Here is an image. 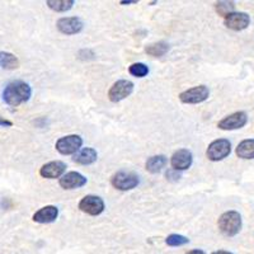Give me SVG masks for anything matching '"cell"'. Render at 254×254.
Returning <instances> with one entry per match:
<instances>
[{
	"mask_svg": "<svg viewBox=\"0 0 254 254\" xmlns=\"http://www.w3.org/2000/svg\"><path fill=\"white\" fill-rule=\"evenodd\" d=\"M128 72L136 78H144L149 74V67L142 63H135L128 67Z\"/></svg>",
	"mask_w": 254,
	"mask_h": 254,
	"instance_id": "cb8c5ba5",
	"label": "cell"
},
{
	"mask_svg": "<svg viewBox=\"0 0 254 254\" xmlns=\"http://www.w3.org/2000/svg\"><path fill=\"white\" fill-rule=\"evenodd\" d=\"M248 122V116L246 112L239 111V112H234L231 115L226 116L221 121H219L217 127L220 130L224 131H231V130H239L242 127H244Z\"/></svg>",
	"mask_w": 254,
	"mask_h": 254,
	"instance_id": "9c48e42d",
	"label": "cell"
},
{
	"mask_svg": "<svg viewBox=\"0 0 254 254\" xmlns=\"http://www.w3.org/2000/svg\"><path fill=\"white\" fill-rule=\"evenodd\" d=\"M65 171H66V164L60 160H55V162H49L42 165L40 168V176L42 178L56 179L61 178L65 174Z\"/></svg>",
	"mask_w": 254,
	"mask_h": 254,
	"instance_id": "4fadbf2b",
	"label": "cell"
},
{
	"mask_svg": "<svg viewBox=\"0 0 254 254\" xmlns=\"http://www.w3.org/2000/svg\"><path fill=\"white\" fill-rule=\"evenodd\" d=\"M215 9L220 15L225 18L230 13L235 12V4L233 1H219V3L215 4Z\"/></svg>",
	"mask_w": 254,
	"mask_h": 254,
	"instance_id": "603a6c76",
	"label": "cell"
},
{
	"mask_svg": "<svg viewBox=\"0 0 254 254\" xmlns=\"http://www.w3.org/2000/svg\"><path fill=\"white\" fill-rule=\"evenodd\" d=\"M188 243H190V239L181 234H171L168 235L167 239H165V244L169 247H182Z\"/></svg>",
	"mask_w": 254,
	"mask_h": 254,
	"instance_id": "7402d4cb",
	"label": "cell"
},
{
	"mask_svg": "<svg viewBox=\"0 0 254 254\" xmlns=\"http://www.w3.org/2000/svg\"><path fill=\"white\" fill-rule=\"evenodd\" d=\"M56 27H58V29L61 33L70 36L76 35V33L81 32L84 24L80 18L78 17H64L58 20Z\"/></svg>",
	"mask_w": 254,
	"mask_h": 254,
	"instance_id": "7c38bea8",
	"label": "cell"
},
{
	"mask_svg": "<svg viewBox=\"0 0 254 254\" xmlns=\"http://www.w3.org/2000/svg\"><path fill=\"white\" fill-rule=\"evenodd\" d=\"M122 5H127V4H137V0H122Z\"/></svg>",
	"mask_w": 254,
	"mask_h": 254,
	"instance_id": "83f0119b",
	"label": "cell"
},
{
	"mask_svg": "<svg viewBox=\"0 0 254 254\" xmlns=\"http://www.w3.org/2000/svg\"><path fill=\"white\" fill-rule=\"evenodd\" d=\"M217 225H219L220 231L224 235H226V237H235L242 230V215L234 210L226 211V212H224L219 217Z\"/></svg>",
	"mask_w": 254,
	"mask_h": 254,
	"instance_id": "7a4b0ae2",
	"label": "cell"
},
{
	"mask_svg": "<svg viewBox=\"0 0 254 254\" xmlns=\"http://www.w3.org/2000/svg\"><path fill=\"white\" fill-rule=\"evenodd\" d=\"M224 24L226 28L233 29V31H243L248 28L251 24V17L244 12H234L230 13L224 18Z\"/></svg>",
	"mask_w": 254,
	"mask_h": 254,
	"instance_id": "8fae6325",
	"label": "cell"
},
{
	"mask_svg": "<svg viewBox=\"0 0 254 254\" xmlns=\"http://www.w3.org/2000/svg\"><path fill=\"white\" fill-rule=\"evenodd\" d=\"M74 4H75L74 0H47L49 8L59 13L67 12V10L72 8Z\"/></svg>",
	"mask_w": 254,
	"mask_h": 254,
	"instance_id": "44dd1931",
	"label": "cell"
},
{
	"mask_svg": "<svg viewBox=\"0 0 254 254\" xmlns=\"http://www.w3.org/2000/svg\"><path fill=\"white\" fill-rule=\"evenodd\" d=\"M168 51H169V45L164 42V41H159V42H155V44L149 45L145 49V52H146L147 55L153 56V58H162Z\"/></svg>",
	"mask_w": 254,
	"mask_h": 254,
	"instance_id": "ffe728a7",
	"label": "cell"
},
{
	"mask_svg": "<svg viewBox=\"0 0 254 254\" xmlns=\"http://www.w3.org/2000/svg\"><path fill=\"white\" fill-rule=\"evenodd\" d=\"M186 254H206V253L203 251H201V249H192V251L187 252Z\"/></svg>",
	"mask_w": 254,
	"mask_h": 254,
	"instance_id": "4316f807",
	"label": "cell"
},
{
	"mask_svg": "<svg viewBox=\"0 0 254 254\" xmlns=\"http://www.w3.org/2000/svg\"><path fill=\"white\" fill-rule=\"evenodd\" d=\"M211 254H233V253H231V252H228V251H216Z\"/></svg>",
	"mask_w": 254,
	"mask_h": 254,
	"instance_id": "f1b7e54d",
	"label": "cell"
},
{
	"mask_svg": "<svg viewBox=\"0 0 254 254\" xmlns=\"http://www.w3.org/2000/svg\"><path fill=\"white\" fill-rule=\"evenodd\" d=\"M231 153V144L226 139H217L208 145L206 150V156L211 162H220L228 158Z\"/></svg>",
	"mask_w": 254,
	"mask_h": 254,
	"instance_id": "277c9868",
	"label": "cell"
},
{
	"mask_svg": "<svg viewBox=\"0 0 254 254\" xmlns=\"http://www.w3.org/2000/svg\"><path fill=\"white\" fill-rule=\"evenodd\" d=\"M0 67L5 70H14L19 67V60L12 52L0 51Z\"/></svg>",
	"mask_w": 254,
	"mask_h": 254,
	"instance_id": "ac0fdd59",
	"label": "cell"
},
{
	"mask_svg": "<svg viewBox=\"0 0 254 254\" xmlns=\"http://www.w3.org/2000/svg\"><path fill=\"white\" fill-rule=\"evenodd\" d=\"M181 178V173L178 171H174V169H169L167 172V179L169 181H178Z\"/></svg>",
	"mask_w": 254,
	"mask_h": 254,
	"instance_id": "d4e9b609",
	"label": "cell"
},
{
	"mask_svg": "<svg viewBox=\"0 0 254 254\" xmlns=\"http://www.w3.org/2000/svg\"><path fill=\"white\" fill-rule=\"evenodd\" d=\"M81 145H83V139L79 135H67L63 136L56 141L55 147L56 150L61 154V155H75L79 150H80Z\"/></svg>",
	"mask_w": 254,
	"mask_h": 254,
	"instance_id": "5b68a950",
	"label": "cell"
},
{
	"mask_svg": "<svg viewBox=\"0 0 254 254\" xmlns=\"http://www.w3.org/2000/svg\"><path fill=\"white\" fill-rule=\"evenodd\" d=\"M59 216V208L56 206H45V207L40 208V210L33 215L32 220L38 224H50L54 222Z\"/></svg>",
	"mask_w": 254,
	"mask_h": 254,
	"instance_id": "9a60e30c",
	"label": "cell"
},
{
	"mask_svg": "<svg viewBox=\"0 0 254 254\" xmlns=\"http://www.w3.org/2000/svg\"><path fill=\"white\" fill-rule=\"evenodd\" d=\"M210 95V90L206 85H197L190 88L179 94V101L186 104H198L205 102Z\"/></svg>",
	"mask_w": 254,
	"mask_h": 254,
	"instance_id": "52a82bcc",
	"label": "cell"
},
{
	"mask_svg": "<svg viewBox=\"0 0 254 254\" xmlns=\"http://www.w3.org/2000/svg\"><path fill=\"white\" fill-rule=\"evenodd\" d=\"M97 159H98V154H97V151L93 147H83L74 155L72 160L76 164L90 165L97 162Z\"/></svg>",
	"mask_w": 254,
	"mask_h": 254,
	"instance_id": "2e32d148",
	"label": "cell"
},
{
	"mask_svg": "<svg viewBox=\"0 0 254 254\" xmlns=\"http://www.w3.org/2000/svg\"><path fill=\"white\" fill-rule=\"evenodd\" d=\"M193 163V155L188 149H179L172 155L171 165L172 169L178 172L187 171Z\"/></svg>",
	"mask_w": 254,
	"mask_h": 254,
	"instance_id": "30bf717a",
	"label": "cell"
},
{
	"mask_svg": "<svg viewBox=\"0 0 254 254\" xmlns=\"http://www.w3.org/2000/svg\"><path fill=\"white\" fill-rule=\"evenodd\" d=\"M140 183V178L137 174L132 172L120 171L115 173L111 178V185L119 190H131L137 187Z\"/></svg>",
	"mask_w": 254,
	"mask_h": 254,
	"instance_id": "3957f363",
	"label": "cell"
},
{
	"mask_svg": "<svg viewBox=\"0 0 254 254\" xmlns=\"http://www.w3.org/2000/svg\"><path fill=\"white\" fill-rule=\"evenodd\" d=\"M0 126H1V127H12L13 122L9 121V120L3 119V117H0Z\"/></svg>",
	"mask_w": 254,
	"mask_h": 254,
	"instance_id": "484cf974",
	"label": "cell"
},
{
	"mask_svg": "<svg viewBox=\"0 0 254 254\" xmlns=\"http://www.w3.org/2000/svg\"><path fill=\"white\" fill-rule=\"evenodd\" d=\"M104 201L99 196L88 194L79 202V210L90 216H98L104 211Z\"/></svg>",
	"mask_w": 254,
	"mask_h": 254,
	"instance_id": "ba28073f",
	"label": "cell"
},
{
	"mask_svg": "<svg viewBox=\"0 0 254 254\" xmlns=\"http://www.w3.org/2000/svg\"><path fill=\"white\" fill-rule=\"evenodd\" d=\"M32 95L29 84L22 80H15L9 83L3 92V99L6 104L12 107H18L24 102H28Z\"/></svg>",
	"mask_w": 254,
	"mask_h": 254,
	"instance_id": "6da1fadb",
	"label": "cell"
},
{
	"mask_svg": "<svg viewBox=\"0 0 254 254\" xmlns=\"http://www.w3.org/2000/svg\"><path fill=\"white\" fill-rule=\"evenodd\" d=\"M167 163H168L167 156L154 155L147 159L146 163H145V168H146L147 172L155 174V173H159V172H162L163 168L167 165Z\"/></svg>",
	"mask_w": 254,
	"mask_h": 254,
	"instance_id": "e0dca14e",
	"label": "cell"
},
{
	"mask_svg": "<svg viewBox=\"0 0 254 254\" xmlns=\"http://www.w3.org/2000/svg\"><path fill=\"white\" fill-rule=\"evenodd\" d=\"M133 92V83L126 79H121L117 80L112 87L108 90V98L113 103L121 102L126 99L127 97H130L131 93Z\"/></svg>",
	"mask_w": 254,
	"mask_h": 254,
	"instance_id": "8992f818",
	"label": "cell"
},
{
	"mask_svg": "<svg viewBox=\"0 0 254 254\" xmlns=\"http://www.w3.org/2000/svg\"><path fill=\"white\" fill-rule=\"evenodd\" d=\"M237 155L242 159H254V139L243 140L237 146Z\"/></svg>",
	"mask_w": 254,
	"mask_h": 254,
	"instance_id": "d6986e66",
	"label": "cell"
},
{
	"mask_svg": "<svg viewBox=\"0 0 254 254\" xmlns=\"http://www.w3.org/2000/svg\"><path fill=\"white\" fill-rule=\"evenodd\" d=\"M87 178L79 172H69L59 179V185L64 190H76L87 185Z\"/></svg>",
	"mask_w": 254,
	"mask_h": 254,
	"instance_id": "5bb4252c",
	"label": "cell"
}]
</instances>
